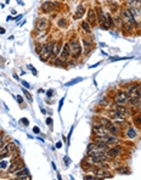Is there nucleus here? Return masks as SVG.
Returning a JSON list of instances; mask_svg holds the SVG:
<instances>
[{
  "label": "nucleus",
  "instance_id": "obj_19",
  "mask_svg": "<svg viewBox=\"0 0 141 180\" xmlns=\"http://www.w3.org/2000/svg\"><path fill=\"white\" fill-rule=\"evenodd\" d=\"M82 28L84 29L85 33H90V32H91V24H90L88 21H83L82 22Z\"/></svg>",
  "mask_w": 141,
  "mask_h": 180
},
{
  "label": "nucleus",
  "instance_id": "obj_6",
  "mask_svg": "<svg viewBox=\"0 0 141 180\" xmlns=\"http://www.w3.org/2000/svg\"><path fill=\"white\" fill-rule=\"evenodd\" d=\"M93 133L95 136H102V135H107L109 132L101 124V123H94L93 124Z\"/></svg>",
  "mask_w": 141,
  "mask_h": 180
},
{
  "label": "nucleus",
  "instance_id": "obj_13",
  "mask_svg": "<svg viewBox=\"0 0 141 180\" xmlns=\"http://www.w3.org/2000/svg\"><path fill=\"white\" fill-rule=\"evenodd\" d=\"M108 117L112 118V119H117V121H118V119H124V118H125L124 114H122L119 111H117V109H114V108H112V109H111V111L108 112Z\"/></svg>",
  "mask_w": 141,
  "mask_h": 180
},
{
  "label": "nucleus",
  "instance_id": "obj_7",
  "mask_svg": "<svg viewBox=\"0 0 141 180\" xmlns=\"http://www.w3.org/2000/svg\"><path fill=\"white\" fill-rule=\"evenodd\" d=\"M114 102L118 104V105L128 104V102H129V95H128V93L118 91V93L114 95Z\"/></svg>",
  "mask_w": 141,
  "mask_h": 180
},
{
  "label": "nucleus",
  "instance_id": "obj_12",
  "mask_svg": "<svg viewBox=\"0 0 141 180\" xmlns=\"http://www.w3.org/2000/svg\"><path fill=\"white\" fill-rule=\"evenodd\" d=\"M61 49H62V42H55L53 54H51V56H50V58H56L58 56V54L61 53Z\"/></svg>",
  "mask_w": 141,
  "mask_h": 180
},
{
  "label": "nucleus",
  "instance_id": "obj_25",
  "mask_svg": "<svg viewBox=\"0 0 141 180\" xmlns=\"http://www.w3.org/2000/svg\"><path fill=\"white\" fill-rule=\"evenodd\" d=\"M80 81H83V78H77V79H74V81H72V82H68V83H66V86H69V85H73V84H76V83H78V82H80Z\"/></svg>",
  "mask_w": 141,
  "mask_h": 180
},
{
  "label": "nucleus",
  "instance_id": "obj_32",
  "mask_svg": "<svg viewBox=\"0 0 141 180\" xmlns=\"http://www.w3.org/2000/svg\"><path fill=\"white\" fill-rule=\"evenodd\" d=\"M6 166H7V163H6V162H0V169H5V168H6Z\"/></svg>",
  "mask_w": 141,
  "mask_h": 180
},
{
  "label": "nucleus",
  "instance_id": "obj_29",
  "mask_svg": "<svg viewBox=\"0 0 141 180\" xmlns=\"http://www.w3.org/2000/svg\"><path fill=\"white\" fill-rule=\"evenodd\" d=\"M19 123H21V124H24L26 127H28V125H29V122H28V119H26V118H22L21 121H19Z\"/></svg>",
  "mask_w": 141,
  "mask_h": 180
},
{
  "label": "nucleus",
  "instance_id": "obj_41",
  "mask_svg": "<svg viewBox=\"0 0 141 180\" xmlns=\"http://www.w3.org/2000/svg\"><path fill=\"white\" fill-rule=\"evenodd\" d=\"M65 162H66V164L69 163V158H68V157H65Z\"/></svg>",
  "mask_w": 141,
  "mask_h": 180
},
{
  "label": "nucleus",
  "instance_id": "obj_3",
  "mask_svg": "<svg viewBox=\"0 0 141 180\" xmlns=\"http://www.w3.org/2000/svg\"><path fill=\"white\" fill-rule=\"evenodd\" d=\"M54 44L55 42H51V43H47L44 45V49H43V53L39 55L40 57V61H47V58H50V56H51L53 54V49H54Z\"/></svg>",
  "mask_w": 141,
  "mask_h": 180
},
{
  "label": "nucleus",
  "instance_id": "obj_23",
  "mask_svg": "<svg viewBox=\"0 0 141 180\" xmlns=\"http://www.w3.org/2000/svg\"><path fill=\"white\" fill-rule=\"evenodd\" d=\"M100 123H101L105 128H107L109 124H111V122H109V119H107V118H100V121H99Z\"/></svg>",
  "mask_w": 141,
  "mask_h": 180
},
{
  "label": "nucleus",
  "instance_id": "obj_14",
  "mask_svg": "<svg viewBox=\"0 0 141 180\" xmlns=\"http://www.w3.org/2000/svg\"><path fill=\"white\" fill-rule=\"evenodd\" d=\"M97 21V16H96V11L94 9H90L88 11V22L90 24H94Z\"/></svg>",
  "mask_w": 141,
  "mask_h": 180
},
{
  "label": "nucleus",
  "instance_id": "obj_9",
  "mask_svg": "<svg viewBox=\"0 0 141 180\" xmlns=\"http://www.w3.org/2000/svg\"><path fill=\"white\" fill-rule=\"evenodd\" d=\"M105 153H106L107 158H116V157H118V156H119V153H120V147L114 146V147L107 148Z\"/></svg>",
  "mask_w": 141,
  "mask_h": 180
},
{
  "label": "nucleus",
  "instance_id": "obj_27",
  "mask_svg": "<svg viewBox=\"0 0 141 180\" xmlns=\"http://www.w3.org/2000/svg\"><path fill=\"white\" fill-rule=\"evenodd\" d=\"M128 58H132V57H112L109 60L111 61H118V60H128Z\"/></svg>",
  "mask_w": 141,
  "mask_h": 180
},
{
  "label": "nucleus",
  "instance_id": "obj_24",
  "mask_svg": "<svg viewBox=\"0 0 141 180\" xmlns=\"http://www.w3.org/2000/svg\"><path fill=\"white\" fill-rule=\"evenodd\" d=\"M22 93H23V94H24V96L28 99V101H29V102H32V101H33V97H32V95L29 94L26 89H22Z\"/></svg>",
  "mask_w": 141,
  "mask_h": 180
},
{
  "label": "nucleus",
  "instance_id": "obj_22",
  "mask_svg": "<svg viewBox=\"0 0 141 180\" xmlns=\"http://www.w3.org/2000/svg\"><path fill=\"white\" fill-rule=\"evenodd\" d=\"M57 26H58V27H61V28H65V27L67 26L66 18H60L58 21H57Z\"/></svg>",
  "mask_w": 141,
  "mask_h": 180
},
{
  "label": "nucleus",
  "instance_id": "obj_16",
  "mask_svg": "<svg viewBox=\"0 0 141 180\" xmlns=\"http://www.w3.org/2000/svg\"><path fill=\"white\" fill-rule=\"evenodd\" d=\"M125 3L129 7H141V0H125Z\"/></svg>",
  "mask_w": 141,
  "mask_h": 180
},
{
  "label": "nucleus",
  "instance_id": "obj_42",
  "mask_svg": "<svg viewBox=\"0 0 141 180\" xmlns=\"http://www.w3.org/2000/svg\"><path fill=\"white\" fill-rule=\"evenodd\" d=\"M14 77H15V79H17V81H18V79H19V78H18V76H17V74H14Z\"/></svg>",
  "mask_w": 141,
  "mask_h": 180
},
{
  "label": "nucleus",
  "instance_id": "obj_8",
  "mask_svg": "<svg viewBox=\"0 0 141 180\" xmlns=\"http://www.w3.org/2000/svg\"><path fill=\"white\" fill-rule=\"evenodd\" d=\"M21 168H23V162L19 158H16V159H14V161H11V166H10L7 172L9 173H15Z\"/></svg>",
  "mask_w": 141,
  "mask_h": 180
},
{
  "label": "nucleus",
  "instance_id": "obj_21",
  "mask_svg": "<svg viewBox=\"0 0 141 180\" xmlns=\"http://www.w3.org/2000/svg\"><path fill=\"white\" fill-rule=\"evenodd\" d=\"M43 49H44V45L43 44H40V43H37L35 44V53L38 55H40V54L43 53Z\"/></svg>",
  "mask_w": 141,
  "mask_h": 180
},
{
  "label": "nucleus",
  "instance_id": "obj_10",
  "mask_svg": "<svg viewBox=\"0 0 141 180\" xmlns=\"http://www.w3.org/2000/svg\"><path fill=\"white\" fill-rule=\"evenodd\" d=\"M69 55H70V51H69V44L66 43V44L62 46V51H61V54H60L58 57L61 58L63 62H66L67 60L69 58Z\"/></svg>",
  "mask_w": 141,
  "mask_h": 180
},
{
  "label": "nucleus",
  "instance_id": "obj_15",
  "mask_svg": "<svg viewBox=\"0 0 141 180\" xmlns=\"http://www.w3.org/2000/svg\"><path fill=\"white\" fill-rule=\"evenodd\" d=\"M32 176L29 175V172L27 168H23L22 172H17L16 173V179H31Z\"/></svg>",
  "mask_w": 141,
  "mask_h": 180
},
{
  "label": "nucleus",
  "instance_id": "obj_17",
  "mask_svg": "<svg viewBox=\"0 0 141 180\" xmlns=\"http://www.w3.org/2000/svg\"><path fill=\"white\" fill-rule=\"evenodd\" d=\"M82 42H83V44H84V46H83V49H84V54H88L90 50H91V42L89 40V39H82Z\"/></svg>",
  "mask_w": 141,
  "mask_h": 180
},
{
  "label": "nucleus",
  "instance_id": "obj_33",
  "mask_svg": "<svg viewBox=\"0 0 141 180\" xmlns=\"http://www.w3.org/2000/svg\"><path fill=\"white\" fill-rule=\"evenodd\" d=\"M46 124H47V125H50V124H53V118H50V117H47V118H46Z\"/></svg>",
  "mask_w": 141,
  "mask_h": 180
},
{
  "label": "nucleus",
  "instance_id": "obj_28",
  "mask_svg": "<svg viewBox=\"0 0 141 180\" xmlns=\"http://www.w3.org/2000/svg\"><path fill=\"white\" fill-rule=\"evenodd\" d=\"M16 100H17V102H18L19 105H23V99H22L21 95H17V96H16Z\"/></svg>",
  "mask_w": 141,
  "mask_h": 180
},
{
  "label": "nucleus",
  "instance_id": "obj_30",
  "mask_svg": "<svg viewBox=\"0 0 141 180\" xmlns=\"http://www.w3.org/2000/svg\"><path fill=\"white\" fill-rule=\"evenodd\" d=\"M63 101H65V97H62L61 101H60V104H58V111H61V108H62V106H63Z\"/></svg>",
  "mask_w": 141,
  "mask_h": 180
},
{
  "label": "nucleus",
  "instance_id": "obj_18",
  "mask_svg": "<svg viewBox=\"0 0 141 180\" xmlns=\"http://www.w3.org/2000/svg\"><path fill=\"white\" fill-rule=\"evenodd\" d=\"M84 12H85V10H84V6L83 5H79L78 7H77V12H76V18H80L83 15H84Z\"/></svg>",
  "mask_w": 141,
  "mask_h": 180
},
{
  "label": "nucleus",
  "instance_id": "obj_39",
  "mask_svg": "<svg viewBox=\"0 0 141 180\" xmlns=\"http://www.w3.org/2000/svg\"><path fill=\"white\" fill-rule=\"evenodd\" d=\"M5 28H3V27H0V34H5Z\"/></svg>",
  "mask_w": 141,
  "mask_h": 180
},
{
  "label": "nucleus",
  "instance_id": "obj_4",
  "mask_svg": "<svg viewBox=\"0 0 141 180\" xmlns=\"http://www.w3.org/2000/svg\"><path fill=\"white\" fill-rule=\"evenodd\" d=\"M57 9H60V4L56 3V1H49V0L44 1L42 4V6H40V10H42L43 12H45V14L53 12V11H55V10H57Z\"/></svg>",
  "mask_w": 141,
  "mask_h": 180
},
{
  "label": "nucleus",
  "instance_id": "obj_2",
  "mask_svg": "<svg viewBox=\"0 0 141 180\" xmlns=\"http://www.w3.org/2000/svg\"><path fill=\"white\" fill-rule=\"evenodd\" d=\"M69 44V51H70V55H72L74 58H78L83 53V46L80 45V42L78 38H73L70 39V42H68Z\"/></svg>",
  "mask_w": 141,
  "mask_h": 180
},
{
  "label": "nucleus",
  "instance_id": "obj_5",
  "mask_svg": "<svg viewBox=\"0 0 141 180\" xmlns=\"http://www.w3.org/2000/svg\"><path fill=\"white\" fill-rule=\"evenodd\" d=\"M50 27V19L47 17H40L35 23V31H47Z\"/></svg>",
  "mask_w": 141,
  "mask_h": 180
},
{
  "label": "nucleus",
  "instance_id": "obj_40",
  "mask_svg": "<svg viewBox=\"0 0 141 180\" xmlns=\"http://www.w3.org/2000/svg\"><path fill=\"white\" fill-rule=\"evenodd\" d=\"M136 123H137V124H141V116H139V117L136 118Z\"/></svg>",
  "mask_w": 141,
  "mask_h": 180
},
{
  "label": "nucleus",
  "instance_id": "obj_37",
  "mask_svg": "<svg viewBox=\"0 0 141 180\" xmlns=\"http://www.w3.org/2000/svg\"><path fill=\"white\" fill-rule=\"evenodd\" d=\"M33 132H34L35 134H39L40 130H39V128H38V127H34V128H33Z\"/></svg>",
  "mask_w": 141,
  "mask_h": 180
},
{
  "label": "nucleus",
  "instance_id": "obj_43",
  "mask_svg": "<svg viewBox=\"0 0 141 180\" xmlns=\"http://www.w3.org/2000/svg\"><path fill=\"white\" fill-rule=\"evenodd\" d=\"M61 1H63V0H61Z\"/></svg>",
  "mask_w": 141,
  "mask_h": 180
},
{
  "label": "nucleus",
  "instance_id": "obj_35",
  "mask_svg": "<svg viewBox=\"0 0 141 180\" xmlns=\"http://www.w3.org/2000/svg\"><path fill=\"white\" fill-rule=\"evenodd\" d=\"M28 68L31 69V71H33V73H34V74H37V71L34 69V67H33V66H31V65H29V66H28Z\"/></svg>",
  "mask_w": 141,
  "mask_h": 180
},
{
  "label": "nucleus",
  "instance_id": "obj_38",
  "mask_svg": "<svg viewBox=\"0 0 141 180\" xmlns=\"http://www.w3.org/2000/svg\"><path fill=\"white\" fill-rule=\"evenodd\" d=\"M62 147V143L61 141H58L57 144H56V148H61Z\"/></svg>",
  "mask_w": 141,
  "mask_h": 180
},
{
  "label": "nucleus",
  "instance_id": "obj_11",
  "mask_svg": "<svg viewBox=\"0 0 141 180\" xmlns=\"http://www.w3.org/2000/svg\"><path fill=\"white\" fill-rule=\"evenodd\" d=\"M94 174L97 175V178H100V179H108V178H112L113 176L108 171H106V169H102V168L101 169H95Z\"/></svg>",
  "mask_w": 141,
  "mask_h": 180
},
{
  "label": "nucleus",
  "instance_id": "obj_1",
  "mask_svg": "<svg viewBox=\"0 0 141 180\" xmlns=\"http://www.w3.org/2000/svg\"><path fill=\"white\" fill-rule=\"evenodd\" d=\"M128 95H129V102L135 105L137 101L141 100V90L139 84H133L128 88Z\"/></svg>",
  "mask_w": 141,
  "mask_h": 180
},
{
  "label": "nucleus",
  "instance_id": "obj_34",
  "mask_svg": "<svg viewBox=\"0 0 141 180\" xmlns=\"http://www.w3.org/2000/svg\"><path fill=\"white\" fill-rule=\"evenodd\" d=\"M53 90H47V91H46V95H47V97H50V96H53Z\"/></svg>",
  "mask_w": 141,
  "mask_h": 180
},
{
  "label": "nucleus",
  "instance_id": "obj_31",
  "mask_svg": "<svg viewBox=\"0 0 141 180\" xmlns=\"http://www.w3.org/2000/svg\"><path fill=\"white\" fill-rule=\"evenodd\" d=\"M22 85H23L26 89H31V85H29V83H27L26 81H22Z\"/></svg>",
  "mask_w": 141,
  "mask_h": 180
},
{
  "label": "nucleus",
  "instance_id": "obj_20",
  "mask_svg": "<svg viewBox=\"0 0 141 180\" xmlns=\"http://www.w3.org/2000/svg\"><path fill=\"white\" fill-rule=\"evenodd\" d=\"M127 138H129V139L136 138V132H135L134 128H128V130H127Z\"/></svg>",
  "mask_w": 141,
  "mask_h": 180
},
{
  "label": "nucleus",
  "instance_id": "obj_36",
  "mask_svg": "<svg viewBox=\"0 0 141 180\" xmlns=\"http://www.w3.org/2000/svg\"><path fill=\"white\" fill-rule=\"evenodd\" d=\"M84 179H85V180H88V179H97V178L91 176V175H90V176H89V175H84Z\"/></svg>",
  "mask_w": 141,
  "mask_h": 180
},
{
  "label": "nucleus",
  "instance_id": "obj_26",
  "mask_svg": "<svg viewBox=\"0 0 141 180\" xmlns=\"http://www.w3.org/2000/svg\"><path fill=\"white\" fill-rule=\"evenodd\" d=\"M4 141H5V135L4 133H0V148L4 146Z\"/></svg>",
  "mask_w": 141,
  "mask_h": 180
}]
</instances>
